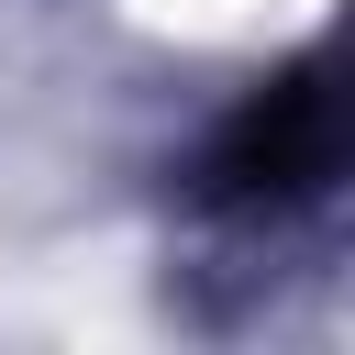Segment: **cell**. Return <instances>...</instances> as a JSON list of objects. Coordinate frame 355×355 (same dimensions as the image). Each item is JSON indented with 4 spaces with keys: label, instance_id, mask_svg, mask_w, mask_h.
<instances>
[{
    "label": "cell",
    "instance_id": "1",
    "mask_svg": "<svg viewBox=\"0 0 355 355\" xmlns=\"http://www.w3.org/2000/svg\"><path fill=\"white\" fill-rule=\"evenodd\" d=\"M322 178H333V89H322V67H288L277 89L244 100V122L222 144V189L277 211V200H311Z\"/></svg>",
    "mask_w": 355,
    "mask_h": 355
}]
</instances>
